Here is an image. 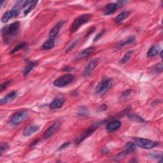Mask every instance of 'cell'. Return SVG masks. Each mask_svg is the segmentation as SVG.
Wrapping results in <instances>:
<instances>
[{
  "label": "cell",
  "instance_id": "obj_35",
  "mask_svg": "<svg viewBox=\"0 0 163 163\" xmlns=\"http://www.w3.org/2000/svg\"><path fill=\"white\" fill-rule=\"evenodd\" d=\"M131 90H128V91H126L124 92V93L122 94V99H125V98H127L128 96H129V94H131Z\"/></svg>",
  "mask_w": 163,
  "mask_h": 163
},
{
  "label": "cell",
  "instance_id": "obj_37",
  "mask_svg": "<svg viewBox=\"0 0 163 163\" xmlns=\"http://www.w3.org/2000/svg\"><path fill=\"white\" fill-rule=\"evenodd\" d=\"M70 144V143L69 142H65V143H64V144H63L61 147H59V150H62V149H64V148H66V147H68V145Z\"/></svg>",
  "mask_w": 163,
  "mask_h": 163
},
{
  "label": "cell",
  "instance_id": "obj_18",
  "mask_svg": "<svg viewBox=\"0 0 163 163\" xmlns=\"http://www.w3.org/2000/svg\"><path fill=\"white\" fill-rule=\"evenodd\" d=\"M161 48L159 45H154L151 46V48L148 50L147 52V56L149 58L154 57L156 55H157L159 51H160Z\"/></svg>",
  "mask_w": 163,
  "mask_h": 163
},
{
  "label": "cell",
  "instance_id": "obj_5",
  "mask_svg": "<svg viewBox=\"0 0 163 163\" xmlns=\"http://www.w3.org/2000/svg\"><path fill=\"white\" fill-rule=\"evenodd\" d=\"M134 140L136 144L139 147L145 149H151L156 147L158 145L157 142L150 140V139L141 138H135Z\"/></svg>",
  "mask_w": 163,
  "mask_h": 163
},
{
  "label": "cell",
  "instance_id": "obj_22",
  "mask_svg": "<svg viewBox=\"0 0 163 163\" xmlns=\"http://www.w3.org/2000/svg\"><path fill=\"white\" fill-rule=\"evenodd\" d=\"M133 53H134L133 51H129L128 52H126L125 55H124V57L121 59L120 62L122 63V64H125L126 62H127L129 60L131 59L132 55L133 54Z\"/></svg>",
  "mask_w": 163,
  "mask_h": 163
},
{
  "label": "cell",
  "instance_id": "obj_4",
  "mask_svg": "<svg viewBox=\"0 0 163 163\" xmlns=\"http://www.w3.org/2000/svg\"><path fill=\"white\" fill-rule=\"evenodd\" d=\"M74 76L71 74H66L60 76L54 82V85L56 87H62L69 85L73 82Z\"/></svg>",
  "mask_w": 163,
  "mask_h": 163
},
{
  "label": "cell",
  "instance_id": "obj_30",
  "mask_svg": "<svg viewBox=\"0 0 163 163\" xmlns=\"http://www.w3.org/2000/svg\"><path fill=\"white\" fill-rule=\"evenodd\" d=\"M11 83H12V80H8V81L5 82L4 83H3V84L1 85V86H0V91L2 92L3 90L7 87L8 86L11 84Z\"/></svg>",
  "mask_w": 163,
  "mask_h": 163
},
{
  "label": "cell",
  "instance_id": "obj_26",
  "mask_svg": "<svg viewBox=\"0 0 163 163\" xmlns=\"http://www.w3.org/2000/svg\"><path fill=\"white\" fill-rule=\"evenodd\" d=\"M126 148H127L126 150H127V151L129 152V153L131 152H133L136 150V146L135 145V144L130 141H129L127 143V144H126Z\"/></svg>",
  "mask_w": 163,
  "mask_h": 163
},
{
  "label": "cell",
  "instance_id": "obj_10",
  "mask_svg": "<svg viewBox=\"0 0 163 163\" xmlns=\"http://www.w3.org/2000/svg\"><path fill=\"white\" fill-rule=\"evenodd\" d=\"M95 49H96L94 46H91V47H89L84 50V51H82L80 53H79V54L76 55L75 60H76V61H80V60L87 58V56H89L90 54L95 51Z\"/></svg>",
  "mask_w": 163,
  "mask_h": 163
},
{
  "label": "cell",
  "instance_id": "obj_12",
  "mask_svg": "<svg viewBox=\"0 0 163 163\" xmlns=\"http://www.w3.org/2000/svg\"><path fill=\"white\" fill-rule=\"evenodd\" d=\"M39 126H28L24 129L22 134L24 136H26V137H27V136H30L37 132L39 130Z\"/></svg>",
  "mask_w": 163,
  "mask_h": 163
},
{
  "label": "cell",
  "instance_id": "obj_27",
  "mask_svg": "<svg viewBox=\"0 0 163 163\" xmlns=\"http://www.w3.org/2000/svg\"><path fill=\"white\" fill-rule=\"evenodd\" d=\"M128 154H129V152L127 151V150H126V151H122L121 152H120L119 154H118L117 155L115 156V161L121 160L122 159L124 158L125 156L127 155Z\"/></svg>",
  "mask_w": 163,
  "mask_h": 163
},
{
  "label": "cell",
  "instance_id": "obj_6",
  "mask_svg": "<svg viewBox=\"0 0 163 163\" xmlns=\"http://www.w3.org/2000/svg\"><path fill=\"white\" fill-rule=\"evenodd\" d=\"M98 126H99L98 124H93L92 126H91V127L89 128L82 135H80V136H78V138H76L75 141V144H80V143L84 141V139L87 138L89 136H91L93 132L96 131V129L98 128Z\"/></svg>",
  "mask_w": 163,
  "mask_h": 163
},
{
  "label": "cell",
  "instance_id": "obj_39",
  "mask_svg": "<svg viewBox=\"0 0 163 163\" xmlns=\"http://www.w3.org/2000/svg\"><path fill=\"white\" fill-rule=\"evenodd\" d=\"M4 2L5 1H1V6L2 7V6H3V3H4Z\"/></svg>",
  "mask_w": 163,
  "mask_h": 163
},
{
  "label": "cell",
  "instance_id": "obj_32",
  "mask_svg": "<svg viewBox=\"0 0 163 163\" xmlns=\"http://www.w3.org/2000/svg\"><path fill=\"white\" fill-rule=\"evenodd\" d=\"M8 146L6 144H2L1 145V148H0V155H2V154L4 153V152H5L6 150L8 149Z\"/></svg>",
  "mask_w": 163,
  "mask_h": 163
},
{
  "label": "cell",
  "instance_id": "obj_3",
  "mask_svg": "<svg viewBox=\"0 0 163 163\" xmlns=\"http://www.w3.org/2000/svg\"><path fill=\"white\" fill-rule=\"evenodd\" d=\"M20 27V22L16 21L10 25L5 26L1 29V33L3 36H12L15 35Z\"/></svg>",
  "mask_w": 163,
  "mask_h": 163
},
{
  "label": "cell",
  "instance_id": "obj_24",
  "mask_svg": "<svg viewBox=\"0 0 163 163\" xmlns=\"http://www.w3.org/2000/svg\"><path fill=\"white\" fill-rule=\"evenodd\" d=\"M37 3H38L37 1H31V2H30L28 8L26 9L25 12H24V15L25 16L29 14V13L31 12L35 8V6H36Z\"/></svg>",
  "mask_w": 163,
  "mask_h": 163
},
{
  "label": "cell",
  "instance_id": "obj_25",
  "mask_svg": "<svg viewBox=\"0 0 163 163\" xmlns=\"http://www.w3.org/2000/svg\"><path fill=\"white\" fill-rule=\"evenodd\" d=\"M26 46H27V44H26V43H24V42L21 43V44L16 45L15 47L12 50V51L10 52V53H11V54H14V53H15L16 52H17L18 51H19V50L26 47Z\"/></svg>",
  "mask_w": 163,
  "mask_h": 163
},
{
  "label": "cell",
  "instance_id": "obj_33",
  "mask_svg": "<svg viewBox=\"0 0 163 163\" xmlns=\"http://www.w3.org/2000/svg\"><path fill=\"white\" fill-rule=\"evenodd\" d=\"M155 71L157 73H162V62H161L160 63H159L158 65L155 66Z\"/></svg>",
  "mask_w": 163,
  "mask_h": 163
},
{
  "label": "cell",
  "instance_id": "obj_9",
  "mask_svg": "<svg viewBox=\"0 0 163 163\" xmlns=\"http://www.w3.org/2000/svg\"><path fill=\"white\" fill-rule=\"evenodd\" d=\"M60 126H61V122L59 121L54 122V124L50 126V127L45 131L43 137H44V139H49V138H51V136L54 135L56 132V131L58 130Z\"/></svg>",
  "mask_w": 163,
  "mask_h": 163
},
{
  "label": "cell",
  "instance_id": "obj_19",
  "mask_svg": "<svg viewBox=\"0 0 163 163\" xmlns=\"http://www.w3.org/2000/svg\"><path fill=\"white\" fill-rule=\"evenodd\" d=\"M37 64H38L37 61L30 62L29 64L24 68V70H23V75H24V76H27L29 74L30 71H31L33 68H34L35 66L37 65Z\"/></svg>",
  "mask_w": 163,
  "mask_h": 163
},
{
  "label": "cell",
  "instance_id": "obj_15",
  "mask_svg": "<svg viewBox=\"0 0 163 163\" xmlns=\"http://www.w3.org/2000/svg\"><path fill=\"white\" fill-rule=\"evenodd\" d=\"M121 126V121L118 120H114V121L110 122L106 126V129L110 132H113L117 130Z\"/></svg>",
  "mask_w": 163,
  "mask_h": 163
},
{
  "label": "cell",
  "instance_id": "obj_14",
  "mask_svg": "<svg viewBox=\"0 0 163 163\" xmlns=\"http://www.w3.org/2000/svg\"><path fill=\"white\" fill-rule=\"evenodd\" d=\"M64 24H65V21H61L60 22H59L58 24L51 30V31L49 33V36H51V38H54L56 36H58L60 30H61Z\"/></svg>",
  "mask_w": 163,
  "mask_h": 163
},
{
  "label": "cell",
  "instance_id": "obj_38",
  "mask_svg": "<svg viewBox=\"0 0 163 163\" xmlns=\"http://www.w3.org/2000/svg\"><path fill=\"white\" fill-rule=\"evenodd\" d=\"M40 141V139H36V140H35L34 141H33L32 142V144H31V146H33V145H35L36 144H38V142Z\"/></svg>",
  "mask_w": 163,
  "mask_h": 163
},
{
  "label": "cell",
  "instance_id": "obj_1",
  "mask_svg": "<svg viewBox=\"0 0 163 163\" xmlns=\"http://www.w3.org/2000/svg\"><path fill=\"white\" fill-rule=\"evenodd\" d=\"M90 19V15L88 14H84L82 15H80L76 18L70 28V32L71 33H75L77 30L82 26L84 24L88 22Z\"/></svg>",
  "mask_w": 163,
  "mask_h": 163
},
{
  "label": "cell",
  "instance_id": "obj_23",
  "mask_svg": "<svg viewBox=\"0 0 163 163\" xmlns=\"http://www.w3.org/2000/svg\"><path fill=\"white\" fill-rule=\"evenodd\" d=\"M12 17H14V15H13L12 11L6 12V13H5L4 15H3L2 18H1V21L3 23H6Z\"/></svg>",
  "mask_w": 163,
  "mask_h": 163
},
{
  "label": "cell",
  "instance_id": "obj_36",
  "mask_svg": "<svg viewBox=\"0 0 163 163\" xmlns=\"http://www.w3.org/2000/svg\"><path fill=\"white\" fill-rule=\"evenodd\" d=\"M126 3H128L127 1H119L117 3H116V5H117L118 8H119L124 6V4H126Z\"/></svg>",
  "mask_w": 163,
  "mask_h": 163
},
{
  "label": "cell",
  "instance_id": "obj_7",
  "mask_svg": "<svg viewBox=\"0 0 163 163\" xmlns=\"http://www.w3.org/2000/svg\"><path fill=\"white\" fill-rule=\"evenodd\" d=\"M99 61V58H98L92 59L91 61H90L84 69L83 76L86 77V76H88L91 75V73L93 71V70H94L96 66H97V65H98Z\"/></svg>",
  "mask_w": 163,
  "mask_h": 163
},
{
  "label": "cell",
  "instance_id": "obj_20",
  "mask_svg": "<svg viewBox=\"0 0 163 163\" xmlns=\"http://www.w3.org/2000/svg\"><path fill=\"white\" fill-rule=\"evenodd\" d=\"M129 15V12L128 11L122 12L116 17V18L115 19V22L116 23H121L128 17Z\"/></svg>",
  "mask_w": 163,
  "mask_h": 163
},
{
  "label": "cell",
  "instance_id": "obj_11",
  "mask_svg": "<svg viewBox=\"0 0 163 163\" xmlns=\"http://www.w3.org/2000/svg\"><path fill=\"white\" fill-rule=\"evenodd\" d=\"M17 96V91H12L11 92L6 94L4 98H3L1 100H0V104H6L13 101L16 98Z\"/></svg>",
  "mask_w": 163,
  "mask_h": 163
},
{
  "label": "cell",
  "instance_id": "obj_31",
  "mask_svg": "<svg viewBox=\"0 0 163 163\" xmlns=\"http://www.w3.org/2000/svg\"><path fill=\"white\" fill-rule=\"evenodd\" d=\"M78 42V40H75V41L71 43V44L68 46V48L67 50H66V52H69V51H71V50H72L73 49H74L76 45H77Z\"/></svg>",
  "mask_w": 163,
  "mask_h": 163
},
{
  "label": "cell",
  "instance_id": "obj_34",
  "mask_svg": "<svg viewBox=\"0 0 163 163\" xmlns=\"http://www.w3.org/2000/svg\"><path fill=\"white\" fill-rule=\"evenodd\" d=\"M105 30H103V31H101L100 33H99V34L97 35V36H96V37L94 38V42H97L98 41L99 39H100L103 36V35L105 34Z\"/></svg>",
  "mask_w": 163,
  "mask_h": 163
},
{
  "label": "cell",
  "instance_id": "obj_16",
  "mask_svg": "<svg viewBox=\"0 0 163 163\" xmlns=\"http://www.w3.org/2000/svg\"><path fill=\"white\" fill-rule=\"evenodd\" d=\"M135 42V37H129L128 38H126L124 40H122L118 43V44L115 46V50H119L122 48L123 46H124L126 45H129L131 44H133Z\"/></svg>",
  "mask_w": 163,
  "mask_h": 163
},
{
  "label": "cell",
  "instance_id": "obj_13",
  "mask_svg": "<svg viewBox=\"0 0 163 163\" xmlns=\"http://www.w3.org/2000/svg\"><path fill=\"white\" fill-rule=\"evenodd\" d=\"M65 102V99L63 98H57L52 101V102L50 105V108L52 110L58 109L61 108L62 105H64Z\"/></svg>",
  "mask_w": 163,
  "mask_h": 163
},
{
  "label": "cell",
  "instance_id": "obj_29",
  "mask_svg": "<svg viewBox=\"0 0 163 163\" xmlns=\"http://www.w3.org/2000/svg\"><path fill=\"white\" fill-rule=\"evenodd\" d=\"M129 117L131 120H132V121H135L137 122H144V120L137 115H129Z\"/></svg>",
  "mask_w": 163,
  "mask_h": 163
},
{
  "label": "cell",
  "instance_id": "obj_17",
  "mask_svg": "<svg viewBox=\"0 0 163 163\" xmlns=\"http://www.w3.org/2000/svg\"><path fill=\"white\" fill-rule=\"evenodd\" d=\"M118 9V7L116 3H109L106 6L105 11V15H110L113 13H114Z\"/></svg>",
  "mask_w": 163,
  "mask_h": 163
},
{
  "label": "cell",
  "instance_id": "obj_2",
  "mask_svg": "<svg viewBox=\"0 0 163 163\" xmlns=\"http://www.w3.org/2000/svg\"><path fill=\"white\" fill-rule=\"evenodd\" d=\"M112 79L106 78L99 83L96 88V93L98 95H103L111 88L112 85Z\"/></svg>",
  "mask_w": 163,
  "mask_h": 163
},
{
  "label": "cell",
  "instance_id": "obj_21",
  "mask_svg": "<svg viewBox=\"0 0 163 163\" xmlns=\"http://www.w3.org/2000/svg\"><path fill=\"white\" fill-rule=\"evenodd\" d=\"M54 41L52 39H50L49 40L45 42L44 44L42 45V49L44 50H50L52 49L54 46Z\"/></svg>",
  "mask_w": 163,
  "mask_h": 163
},
{
  "label": "cell",
  "instance_id": "obj_8",
  "mask_svg": "<svg viewBox=\"0 0 163 163\" xmlns=\"http://www.w3.org/2000/svg\"><path fill=\"white\" fill-rule=\"evenodd\" d=\"M28 114L27 112L21 111L16 113L13 116L11 119V122L14 125H19L22 123L24 120L28 117Z\"/></svg>",
  "mask_w": 163,
  "mask_h": 163
},
{
  "label": "cell",
  "instance_id": "obj_40",
  "mask_svg": "<svg viewBox=\"0 0 163 163\" xmlns=\"http://www.w3.org/2000/svg\"><path fill=\"white\" fill-rule=\"evenodd\" d=\"M137 161H135V160H132H132H131V161H130V162H137Z\"/></svg>",
  "mask_w": 163,
  "mask_h": 163
},
{
  "label": "cell",
  "instance_id": "obj_28",
  "mask_svg": "<svg viewBox=\"0 0 163 163\" xmlns=\"http://www.w3.org/2000/svg\"><path fill=\"white\" fill-rule=\"evenodd\" d=\"M78 114H80V115L86 116V115H88L89 111H88V109L86 108L85 106H81V107L78 109Z\"/></svg>",
  "mask_w": 163,
  "mask_h": 163
}]
</instances>
